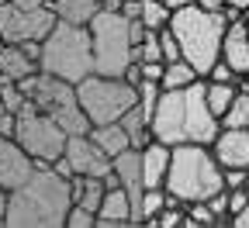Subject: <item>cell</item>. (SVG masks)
<instances>
[{"label":"cell","mask_w":249,"mask_h":228,"mask_svg":"<svg viewBox=\"0 0 249 228\" xmlns=\"http://www.w3.org/2000/svg\"><path fill=\"white\" fill-rule=\"evenodd\" d=\"M38 70L49 76H59L66 83H80L83 76L93 73V49H90V31L87 24H70L55 21L52 31L42 38V55Z\"/></svg>","instance_id":"5b68a950"},{"label":"cell","mask_w":249,"mask_h":228,"mask_svg":"<svg viewBox=\"0 0 249 228\" xmlns=\"http://www.w3.org/2000/svg\"><path fill=\"white\" fill-rule=\"evenodd\" d=\"M225 7H235V11L246 18V11H249V0H225Z\"/></svg>","instance_id":"e575fe53"},{"label":"cell","mask_w":249,"mask_h":228,"mask_svg":"<svg viewBox=\"0 0 249 228\" xmlns=\"http://www.w3.org/2000/svg\"><path fill=\"white\" fill-rule=\"evenodd\" d=\"M163 190L170 193V201L177 204H197L208 201L211 193L225 190L222 183V166L214 162L208 145H170V166H166V180Z\"/></svg>","instance_id":"3957f363"},{"label":"cell","mask_w":249,"mask_h":228,"mask_svg":"<svg viewBox=\"0 0 249 228\" xmlns=\"http://www.w3.org/2000/svg\"><path fill=\"white\" fill-rule=\"evenodd\" d=\"M218 59H222L235 76L249 73V31H246V21H232V24H225V35H222V49H218Z\"/></svg>","instance_id":"5bb4252c"},{"label":"cell","mask_w":249,"mask_h":228,"mask_svg":"<svg viewBox=\"0 0 249 228\" xmlns=\"http://www.w3.org/2000/svg\"><path fill=\"white\" fill-rule=\"evenodd\" d=\"M211 156L218 166H242L249 170V128H218V135L211 139Z\"/></svg>","instance_id":"7c38bea8"},{"label":"cell","mask_w":249,"mask_h":228,"mask_svg":"<svg viewBox=\"0 0 249 228\" xmlns=\"http://www.w3.org/2000/svg\"><path fill=\"white\" fill-rule=\"evenodd\" d=\"M132 225V204L128 193H124L118 183L104 190V197L93 211V228H128Z\"/></svg>","instance_id":"9a60e30c"},{"label":"cell","mask_w":249,"mask_h":228,"mask_svg":"<svg viewBox=\"0 0 249 228\" xmlns=\"http://www.w3.org/2000/svg\"><path fill=\"white\" fill-rule=\"evenodd\" d=\"M90 49H93V73L101 76H124L128 62H135V38L132 18L121 11H97L87 21Z\"/></svg>","instance_id":"8992f818"},{"label":"cell","mask_w":249,"mask_h":228,"mask_svg":"<svg viewBox=\"0 0 249 228\" xmlns=\"http://www.w3.org/2000/svg\"><path fill=\"white\" fill-rule=\"evenodd\" d=\"M197 76V70L191 66L187 59H173V62H163V76H160V90H183L191 87Z\"/></svg>","instance_id":"44dd1931"},{"label":"cell","mask_w":249,"mask_h":228,"mask_svg":"<svg viewBox=\"0 0 249 228\" xmlns=\"http://www.w3.org/2000/svg\"><path fill=\"white\" fill-rule=\"evenodd\" d=\"M70 180L59 176L52 166H35L31 176L7 190V228H66L70 211Z\"/></svg>","instance_id":"7a4b0ae2"},{"label":"cell","mask_w":249,"mask_h":228,"mask_svg":"<svg viewBox=\"0 0 249 228\" xmlns=\"http://www.w3.org/2000/svg\"><path fill=\"white\" fill-rule=\"evenodd\" d=\"M124 0H101V11H121Z\"/></svg>","instance_id":"8d00e7d4"},{"label":"cell","mask_w":249,"mask_h":228,"mask_svg":"<svg viewBox=\"0 0 249 228\" xmlns=\"http://www.w3.org/2000/svg\"><path fill=\"white\" fill-rule=\"evenodd\" d=\"M0 101H4V111L7 114H18L28 104V97H24V90L14 80H0Z\"/></svg>","instance_id":"d4e9b609"},{"label":"cell","mask_w":249,"mask_h":228,"mask_svg":"<svg viewBox=\"0 0 249 228\" xmlns=\"http://www.w3.org/2000/svg\"><path fill=\"white\" fill-rule=\"evenodd\" d=\"M235 97V83H214V80H204V104L214 118H222L225 107L232 104Z\"/></svg>","instance_id":"7402d4cb"},{"label":"cell","mask_w":249,"mask_h":228,"mask_svg":"<svg viewBox=\"0 0 249 228\" xmlns=\"http://www.w3.org/2000/svg\"><path fill=\"white\" fill-rule=\"evenodd\" d=\"M66 228H93V211L80 208V204H70L66 211Z\"/></svg>","instance_id":"4316f807"},{"label":"cell","mask_w":249,"mask_h":228,"mask_svg":"<svg viewBox=\"0 0 249 228\" xmlns=\"http://www.w3.org/2000/svg\"><path fill=\"white\" fill-rule=\"evenodd\" d=\"M76 101L90 124H107L118 121L124 111L135 104V87L124 76H101L90 73L76 83Z\"/></svg>","instance_id":"ba28073f"},{"label":"cell","mask_w":249,"mask_h":228,"mask_svg":"<svg viewBox=\"0 0 249 228\" xmlns=\"http://www.w3.org/2000/svg\"><path fill=\"white\" fill-rule=\"evenodd\" d=\"M52 14L59 21H70V24H87L93 14L101 11V0H52Z\"/></svg>","instance_id":"ffe728a7"},{"label":"cell","mask_w":249,"mask_h":228,"mask_svg":"<svg viewBox=\"0 0 249 228\" xmlns=\"http://www.w3.org/2000/svg\"><path fill=\"white\" fill-rule=\"evenodd\" d=\"M0 4H7V0H0Z\"/></svg>","instance_id":"7bdbcfd3"},{"label":"cell","mask_w":249,"mask_h":228,"mask_svg":"<svg viewBox=\"0 0 249 228\" xmlns=\"http://www.w3.org/2000/svg\"><path fill=\"white\" fill-rule=\"evenodd\" d=\"M246 187H249V173H246Z\"/></svg>","instance_id":"ab89813d"},{"label":"cell","mask_w":249,"mask_h":228,"mask_svg":"<svg viewBox=\"0 0 249 228\" xmlns=\"http://www.w3.org/2000/svg\"><path fill=\"white\" fill-rule=\"evenodd\" d=\"M232 228H249V201L232 214Z\"/></svg>","instance_id":"4dcf8cb0"},{"label":"cell","mask_w":249,"mask_h":228,"mask_svg":"<svg viewBox=\"0 0 249 228\" xmlns=\"http://www.w3.org/2000/svg\"><path fill=\"white\" fill-rule=\"evenodd\" d=\"M0 45H4V42H0Z\"/></svg>","instance_id":"f6af8a7d"},{"label":"cell","mask_w":249,"mask_h":228,"mask_svg":"<svg viewBox=\"0 0 249 228\" xmlns=\"http://www.w3.org/2000/svg\"><path fill=\"white\" fill-rule=\"evenodd\" d=\"M218 124H222V128H249V93L235 90L232 104L225 107L222 118H218Z\"/></svg>","instance_id":"cb8c5ba5"},{"label":"cell","mask_w":249,"mask_h":228,"mask_svg":"<svg viewBox=\"0 0 249 228\" xmlns=\"http://www.w3.org/2000/svg\"><path fill=\"white\" fill-rule=\"evenodd\" d=\"M142 28L149 31H160L170 24V7L163 4V0H139V18H135Z\"/></svg>","instance_id":"603a6c76"},{"label":"cell","mask_w":249,"mask_h":228,"mask_svg":"<svg viewBox=\"0 0 249 228\" xmlns=\"http://www.w3.org/2000/svg\"><path fill=\"white\" fill-rule=\"evenodd\" d=\"M104 190H107L104 176H73V180H70V197H73V204H80V208H87V211H97Z\"/></svg>","instance_id":"d6986e66"},{"label":"cell","mask_w":249,"mask_h":228,"mask_svg":"<svg viewBox=\"0 0 249 228\" xmlns=\"http://www.w3.org/2000/svg\"><path fill=\"white\" fill-rule=\"evenodd\" d=\"M62 159L70 162L73 176H107L111 173V156H104L97 145H93L90 135H66Z\"/></svg>","instance_id":"8fae6325"},{"label":"cell","mask_w":249,"mask_h":228,"mask_svg":"<svg viewBox=\"0 0 249 228\" xmlns=\"http://www.w3.org/2000/svg\"><path fill=\"white\" fill-rule=\"evenodd\" d=\"M218 128H222L218 118L204 104V80H194L183 90H160L149 118L152 139L163 145H183V142L211 145Z\"/></svg>","instance_id":"6da1fadb"},{"label":"cell","mask_w":249,"mask_h":228,"mask_svg":"<svg viewBox=\"0 0 249 228\" xmlns=\"http://www.w3.org/2000/svg\"><path fill=\"white\" fill-rule=\"evenodd\" d=\"M55 21L59 18L52 14L49 4L31 7V11H21V7H14L11 0H7V4H0V42H4V45L42 42L49 31H52Z\"/></svg>","instance_id":"30bf717a"},{"label":"cell","mask_w":249,"mask_h":228,"mask_svg":"<svg viewBox=\"0 0 249 228\" xmlns=\"http://www.w3.org/2000/svg\"><path fill=\"white\" fill-rule=\"evenodd\" d=\"M4 214H7V190L0 187V228H4Z\"/></svg>","instance_id":"d590c367"},{"label":"cell","mask_w":249,"mask_h":228,"mask_svg":"<svg viewBox=\"0 0 249 228\" xmlns=\"http://www.w3.org/2000/svg\"><path fill=\"white\" fill-rule=\"evenodd\" d=\"M204 80H214V83H235V73H232V70L225 66V62H222V59H214Z\"/></svg>","instance_id":"83f0119b"},{"label":"cell","mask_w":249,"mask_h":228,"mask_svg":"<svg viewBox=\"0 0 249 228\" xmlns=\"http://www.w3.org/2000/svg\"><path fill=\"white\" fill-rule=\"evenodd\" d=\"M11 139L35 159V166L55 162L62 156V145H66V132H62L49 114H42L31 101L14 114V135Z\"/></svg>","instance_id":"9c48e42d"},{"label":"cell","mask_w":249,"mask_h":228,"mask_svg":"<svg viewBox=\"0 0 249 228\" xmlns=\"http://www.w3.org/2000/svg\"><path fill=\"white\" fill-rule=\"evenodd\" d=\"M0 135H4V139H11L14 135V114H0Z\"/></svg>","instance_id":"d6a6232c"},{"label":"cell","mask_w":249,"mask_h":228,"mask_svg":"<svg viewBox=\"0 0 249 228\" xmlns=\"http://www.w3.org/2000/svg\"><path fill=\"white\" fill-rule=\"evenodd\" d=\"M156 35H160V55H163V62L180 59V45H177V38H173V31H170V28H160Z\"/></svg>","instance_id":"484cf974"},{"label":"cell","mask_w":249,"mask_h":228,"mask_svg":"<svg viewBox=\"0 0 249 228\" xmlns=\"http://www.w3.org/2000/svg\"><path fill=\"white\" fill-rule=\"evenodd\" d=\"M246 173H249V170H242V166H225V170H222V183H225V190H232V187H246Z\"/></svg>","instance_id":"f1b7e54d"},{"label":"cell","mask_w":249,"mask_h":228,"mask_svg":"<svg viewBox=\"0 0 249 228\" xmlns=\"http://www.w3.org/2000/svg\"><path fill=\"white\" fill-rule=\"evenodd\" d=\"M90 142L97 145L104 156H118L121 149H128V132L121 128V121H107V124H90L87 128Z\"/></svg>","instance_id":"ac0fdd59"},{"label":"cell","mask_w":249,"mask_h":228,"mask_svg":"<svg viewBox=\"0 0 249 228\" xmlns=\"http://www.w3.org/2000/svg\"><path fill=\"white\" fill-rule=\"evenodd\" d=\"M31 73H38V62L24 55L21 45H0V80H24Z\"/></svg>","instance_id":"e0dca14e"},{"label":"cell","mask_w":249,"mask_h":228,"mask_svg":"<svg viewBox=\"0 0 249 228\" xmlns=\"http://www.w3.org/2000/svg\"><path fill=\"white\" fill-rule=\"evenodd\" d=\"M0 114H4V101H0Z\"/></svg>","instance_id":"f35d334b"},{"label":"cell","mask_w":249,"mask_h":228,"mask_svg":"<svg viewBox=\"0 0 249 228\" xmlns=\"http://www.w3.org/2000/svg\"><path fill=\"white\" fill-rule=\"evenodd\" d=\"M31 170H35V159H31L14 139H0V187L4 190H14L21 187Z\"/></svg>","instance_id":"4fadbf2b"},{"label":"cell","mask_w":249,"mask_h":228,"mask_svg":"<svg viewBox=\"0 0 249 228\" xmlns=\"http://www.w3.org/2000/svg\"><path fill=\"white\" fill-rule=\"evenodd\" d=\"M246 21H249V11H246Z\"/></svg>","instance_id":"b9f144b4"},{"label":"cell","mask_w":249,"mask_h":228,"mask_svg":"<svg viewBox=\"0 0 249 228\" xmlns=\"http://www.w3.org/2000/svg\"><path fill=\"white\" fill-rule=\"evenodd\" d=\"M246 31H249V21H246Z\"/></svg>","instance_id":"60d3db41"},{"label":"cell","mask_w":249,"mask_h":228,"mask_svg":"<svg viewBox=\"0 0 249 228\" xmlns=\"http://www.w3.org/2000/svg\"><path fill=\"white\" fill-rule=\"evenodd\" d=\"M14 7H21V11H31V7H42L45 0H11Z\"/></svg>","instance_id":"836d02e7"},{"label":"cell","mask_w":249,"mask_h":228,"mask_svg":"<svg viewBox=\"0 0 249 228\" xmlns=\"http://www.w3.org/2000/svg\"><path fill=\"white\" fill-rule=\"evenodd\" d=\"M201 11H211V14H222L225 11V0H194Z\"/></svg>","instance_id":"1f68e13d"},{"label":"cell","mask_w":249,"mask_h":228,"mask_svg":"<svg viewBox=\"0 0 249 228\" xmlns=\"http://www.w3.org/2000/svg\"><path fill=\"white\" fill-rule=\"evenodd\" d=\"M135 62H139V59H135ZM139 73H142V80L160 83V76H163V62H139Z\"/></svg>","instance_id":"f546056e"},{"label":"cell","mask_w":249,"mask_h":228,"mask_svg":"<svg viewBox=\"0 0 249 228\" xmlns=\"http://www.w3.org/2000/svg\"><path fill=\"white\" fill-rule=\"evenodd\" d=\"M45 4H52V0H45Z\"/></svg>","instance_id":"ee69618b"},{"label":"cell","mask_w":249,"mask_h":228,"mask_svg":"<svg viewBox=\"0 0 249 228\" xmlns=\"http://www.w3.org/2000/svg\"><path fill=\"white\" fill-rule=\"evenodd\" d=\"M173 38L180 45V59H187L197 70V76L204 80L211 62L218 59V49H222V35H225V18L201 11L197 4H187L170 11V24Z\"/></svg>","instance_id":"277c9868"},{"label":"cell","mask_w":249,"mask_h":228,"mask_svg":"<svg viewBox=\"0 0 249 228\" xmlns=\"http://www.w3.org/2000/svg\"><path fill=\"white\" fill-rule=\"evenodd\" d=\"M139 159H142V183L145 187H163L166 180V166H170V145L163 142H149L139 149Z\"/></svg>","instance_id":"2e32d148"},{"label":"cell","mask_w":249,"mask_h":228,"mask_svg":"<svg viewBox=\"0 0 249 228\" xmlns=\"http://www.w3.org/2000/svg\"><path fill=\"white\" fill-rule=\"evenodd\" d=\"M18 87L24 90V97L31 104H35L42 114H49L66 135H87V114L76 101V87L66 83V80H59V76H49V73H31L24 80H18Z\"/></svg>","instance_id":"52a82bcc"},{"label":"cell","mask_w":249,"mask_h":228,"mask_svg":"<svg viewBox=\"0 0 249 228\" xmlns=\"http://www.w3.org/2000/svg\"><path fill=\"white\" fill-rule=\"evenodd\" d=\"M163 4H166L170 11H177V7H187V4H194V0H163Z\"/></svg>","instance_id":"74e56055"}]
</instances>
